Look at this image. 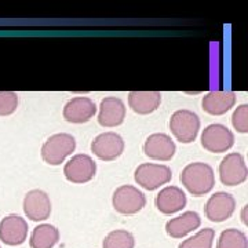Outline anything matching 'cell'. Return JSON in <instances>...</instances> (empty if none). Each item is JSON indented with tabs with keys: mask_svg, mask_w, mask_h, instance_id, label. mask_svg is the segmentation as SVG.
<instances>
[{
	"mask_svg": "<svg viewBox=\"0 0 248 248\" xmlns=\"http://www.w3.org/2000/svg\"><path fill=\"white\" fill-rule=\"evenodd\" d=\"M181 182L185 189L193 196L210 193L215 185V174L213 167L207 163H190L181 172Z\"/></svg>",
	"mask_w": 248,
	"mask_h": 248,
	"instance_id": "obj_1",
	"label": "cell"
},
{
	"mask_svg": "<svg viewBox=\"0 0 248 248\" xmlns=\"http://www.w3.org/2000/svg\"><path fill=\"white\" fill-rule=\"evenodd\" d=\"M76 149V140L71 134L60 133L51 135L42 146V159L50 166H60Z\"/></svg>",
	"mask_w": 248,
	"mask_h": 248,
	"instance_id": "obj_2",
	"label": "cell"
},
{
	"mask_svg": "<svg viewBox=\"0 0 248 248\" xmlns=\"http://www.w3.org/2000/svg\"><path fill=\"white\" fill-rule=\"evenodd\" d=\"M170 130L181 143H192L197 138L200 130V119L195 112L181 109L171 116Z\"/></svg>",
	"mask_w": 248,
	"mask_h": 248,
	"instance_id": "obj_3",
	"label": "cell"
},
{
	"mask_svg": "<svg viewBox=\"0 0 248 248\" xmlns=\"http://www.w3.org/2000/svg\"><path fill=\"white\" fill-rule=\"evenodd\" d=\"M135 182L146 190H156L160 186L167 185L171 178L172 171L169 166L156 164V163H143L138 166L134 172Z\"/></svg>",
	"mask_w": 248,
	"mask_h": 248,
	"instance_id": "obj_4",
	"label": "cell"
},
{
	"mask_svg": "<svg viewBox=\"0 0 248 248\" xmlns=\"http://www.w3.org/2000/svg\"><path fill=\"white\" fill-rule=\"evenodd\" d=\"M113 208L123 215H134L140 213L146 205V197L138 187L133 185L119 186L112 197Z\"/></svg>",
	"mask_w": 248,
	"mask_h": 248,
	"instance_id": "obj_5",
	"label": "cell"
},
{
	"mask_svg": "<svg viewBox=\"0 0 248 248\" xmlns=\"http://www.w3.org/2000/svg\"><path fill=\"white\" fill-rule=\"evenodd\" d=\"M248 170L241 153H229L219 164V178L226 186H237L247 181Z\"/></svg>",
	"mask_w": 248,
	"mask_h": 248,
	"instance_id": "obj_6",
	"label": "cell"
},
{
	"mask_svg": "<svg viewBox=\"0 0 248 248\" xmlns=\"http://www.w3.org/2000/svg\"><path fill=\"white\" fill-rule=\"evenodd\" d=\"M202 145L213 153H223L234 145V134L223 124H210L202 133Z\"/></svg>",
	"mask_w": 248,
	"mask_h": 248,
	"instance_id": "obj_7",
	"label": "cell"
},
{
	"mask_svg": "<svg viewBox=\"0 0 248 248\" xmlns=\"http://www.w3.org/2000/svg\"><path fill=\"white\" fill-rule=\"evenodd\" d=\"M97 164L91 156L79 153L75 155L63 167V175L72 184H86L95 177Z\"/></svg>",
	"mask_w": 248,
	"mask_h": 248,
	"instance_id": "obj_8",
	"label": "cell"
},
{
	"mask_svg": "<svg viewBox=\"0 0 248 248\" xmlns=\"http://www.w3.org/2000/svg\"><path fill=\"white\" fill-rule=\"evenodd\" d=\"M124 140L119 134L102 133L91 142V151L98 159L104 161H113L122 156L124 152Z\"/></svg>",
	"mask_w": 248,
	"mask_h": 248,
	"instance_id": "obj_9",
	"label": "cell"
},
{
	"mask_svg": "<svg viewBox=\"0 0 248 248\" xmlns=\"http://www.w3.org/2000/svg\"><path fill=\"white\" fill-rule=\"evenodd\" d=\"M28 222L16 214H10L0 222V240L6 246H21L28 237Z\"/></svg>",
	"mask_w": 248,
	"mask_h": 248,
	"instance_id": "obj_10",
	"label": "cell"
},
{
	"mask_svg": "<svg viewBox=\"0 0 248 248\" xmlns=\"http://www.w3.org/2000/svg\"><path fill=\"white\" fill-rule=\"evenodd\" d=\"M24 213L31 221L42 222L51 215V200L42 189L29 190L24 199Z\"/></svg>",
	"mask_w": 248,
	"mask_h": 248,
	"instance_id": "obj_11",
	"label": "cell"
},
{
	"mask_svg": "<svg viewBox=\"0 0 248 248\" xmlns=\"http://www.w3.org/2000/svg\"><path fill=\"white\" fill-rule=\"evenodd\" d=\"M236 210V200L231 193L217 192L205 204V217L211 222H219L229 219Z\"/></svg>",
	"mask_w": 248,
	"mask_h": 248,
	"instance_id": "obj_12",
	"label": "cell"
},
{
	"mask_svg": "<svg viewBox=\"0 0 248 248\" xmlns=\"http://www.w3.org/2000/svg\"><path fill=\"white\" fill-rule=\"evenodd\" d=\"M143 152L149 159L170 161L177 152V146L170 135L156 133L146 138V141L143 143Z\"/></svg>",
	"mask_w": 248,
	"mask_h": 248,
	"instance_id": "obj_13",
	"label": "cell"
},
{
	"mask_svg": "<svg viewBox=\"0 0 248 248\" xmlns=\"http://www.w3.org/2000/svg\"><path fill=\"white\" fill-rule=\"evenodd\" d=\"M97 113V105L89 97H75L69 99L63 107V119L73 124L90 122Z\"/></svg>",
	"mask_w": 248,
	"mask_h": 248,
	"instance_id": "obj_14",
	"label": "cell"
},
{
	"mask_svg": "<svg viewBox=\"0 0 248 248\" xmlns=\"http://www.w3.org/2000/svg\"><path fill=\"white\" fill-rule=\"evenodd\" d=\"M155 204L160 213L164 215L179 213L186 205L185 192L178 186H166L156 196Z\"/></svg>",
	"mask_w": 248,
	"mask_h": 248,
	"instance_id": "obj_15",
	"label": "cell"
},
{
	"mask_svg": "<svg viewBox=\"0 0 248 248\" xmlns=\"http://www.w3.org/2000/svg\"><path fill=\"white\" fill-rule=\"evenodd\" d=\"M125 119V105L117 97H107L101 101L98 123L102 127H117Z\"/></svg>",
	"mask_w": 248,
	"mask_h": 248,
	"instance_id": "obj_16",
	"label": "cell"
},
{
	"mask_svg": "<svg viewBox=\"0 0 248 248\" xmlns=\"http://www.w3.org/2000/svg\"><path fill=\"white\" fill-rule=\"evenodd\" d=\"M202 218L196 211H186L177 218H172L166 223V232L172 239H182L189 233L199 229Z\"/></svg>",
	"mask_w": 248,
	"mask_h": 248,
	"instance_id": "obj_17",
	"label": "cell"
},
{
	"mask_svg": "<svg viewBox=\"0 0 248 248\" xmlns=\"http://www.w3.org/2000/svg\"><path fill=\"white\" fill-rule=\"evenodd\" d=\"M236 104V94L233 91H211L202 101L204 112L208 115L221 116L228 113Z\"/></svg>",
	"mask_w": 248,
	"mask_h": 248,
	"instance_id": "obj_18",
	"label": "cell"
},
{
	"mask_svg": "<svg viewBox=\"0 0 248 248\" xmlns=\"http://www.w3.org/2000/svg\"><path fill=\"white\" fill-rule=\"evenodd\" d=\"M161 104L159 91H131L128 94V105L138 115L153 113Z\"/></svg>",
	"mask_w": 248,
	"mask_h": 248,
	"instance_id": "obj_19",
	"label": "cell"
},
{
	"mask_svg": "<svg viewBox=\"0 0 248 248\" xmlns=\"http://www.w3.org/2000/svg\"><path fill=\"white\" fill-rule=\"evenodd\" d=\"M58 241L60 231L54 225L42 223L33 229L29 239V244L31 248H53Z\"/></svg>",
	"mask_w": 248,
	"mask_h": 248,
	"instance_id": "obj_20",
	"label": "cell"
},
{
	"mask_svg": "<svg viewBox=\"0 0 248 248\" xmlns=\"http://www.w3.org/2000/svg\"><path fill=\"white\" fill-rule=\"evenodd\" d=\"M217 248H248L247 234L239 229H226L221 233Z\"/></svg>",
	"mask_w": 248,
	"mask_h": 248,
	"instance_id": "obj_21",
	"label": "cell"
},
{
	"mask_svg": "<svg viewBox=\"0 0 248 248\" xmlns=\"http://www.w3.org/2000/svg\"><path fill=\"white\" fill-rule=\"evenodd\" d=\"M104 248H134L135 247V239L133 233L124 229H116L112 231L102 243Z\"/></svg>",
	"mask_w": 248,
	"mask_h": 248,
	"instance_id": "obj_22",
	"label": "cell"
},
{
	"mask_svg": "<svg viewBox=\"0 0 248 248\" xmlns=\"http://www.w3.org/2000/svg\"><path fill=\"white\" fill-rule=\"evenodd\" d=\"M215 231L211 228H204L197 232L195 236L184 240L178 248H213Z\"/></svg>",
	"mask_w": 248,
	"mask_h": 248,
	"instance_id": "obj_23",
	"label": "cell"
},
{
	"mask_svg": "<svg viewBox=\"0 0 248 248\" xmlns=\"http://www.w3.org/2000/svg\"><path fill=\"white\" fill-rule=\"evenodd\" d=\"M18 108V95L13 91H0V116L13 115Z\"/></svg>",
	"mask_w": 248,
	"mask_h": 248,
	"instance_id": "obj_24",
	"label": "cell"
},
{
	"mask_svg": "<svg viewBox=\"0 0 248 248\" xmlns=\"http://www.w3.org/2000/svg\"><path fill=\"white\" fill-rule=\"evenodd\" d=\"M232 124L234 127V130H237L239 133L246 134L248 133V105L243 104L240 107L236 108V110L233 112L232 116Z\"/></svg>",
	"mask_w": 248,
	"mask_h": 248,
	"instance_id": "obj_25",
	"label": "cell"
},
{
	"mask_svg": "<svg viewBox=\"0 0 248 248\" xmlns=\"http://www.w3.org/2000/svg\"><path fill=\"white\" fill-rule=\"evenodd\" d=\"M247 210H248V205H244V207H243V211H241V221H243L244 225H248Z\"/></svg>",
	"mask_w": 248,
	"mask_h": 248,
	"instance_id": "obj_26",
	"label": "cell"
},
{
	"mask_svg": "<svg viewBox=\"0 0 248 248\" xmlns=\"http://www.w3.org/2000/svg\"><path fill=\"white\" fill-rule=\"evenodd\" d=\"M0 248H1V247H0Z\"/></svg>",
	"mask_w": 248,
	"mask_h": 248,
	"instance_id": "obj_27",
	"label": "cell"
}]
</instances>
